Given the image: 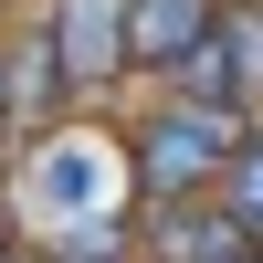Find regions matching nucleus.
Masks as SVG:
<instances>
[{
  "mask_svg": "<svg viewBox=\"0 0 263 263\" xmlns=\"http://www.w3.org/2000/svg\"><path fill=\"white\" fill-rule=\"evenodd\" d=\"M253 147V116H232V105H190V95H168L158 116L126 137V168H137V190H147V211L158 200H211L221 190V168Z\"/></svg>",
  "mask_w": 263,
  "mask_h": 263,
  "instance_id": "nucleus-1",
  "label": "nucleus"
},
{
  "mask_svg": "<svg viewBox=\"0 0 263 263\" xmlns=\"http://www.w3.org/2000/svg\"><path fill=\"white\" fill-rule=\"evenodd\" d=\"M168 84H179L190 105H232V116H253V105H263V0H221L211 42H200Z\"/></svg>",
  "mask_w": 263,
  "mask_h": 263,
  "instance_id": "nucleus-2",
  "label": "nucleus"
},
{
  "mask_svg": "<svg viewBox=\"0 0 263 263\" xmlns=\"http://www.w3.org/2000/svg\"><path fill=\"white\" fill-rule=\"evenodd\" d=\"M42 32H53V53H63V95H105V84L126 74V0H42Z\"/></svg>",
  "mask_w": 263,
  "mask_h": 263,
  "instance_id": "nucleus-3",
  "label": "nucleus"
},
{
  "mask_svg": "<svg viewBox=\"0 0 263 263\" xmlns=\"http://www.w3.org/2000/svg\"><path fill=\"white\" fill-rule=\"evenodd\" d=\"M263 242L232 221L221 200H158L137 221V263H253Z\"/></svg>",
  "mask_w": 263,
  "mask_h": 263,
  "instance_id": "nucleus-4",
  "label": "nucleus"
},
{
  "mask_svg": "<svg viewBox=\"0 0 263 263\" xmlns=\"http://www.w3.org/2000/svg\"><path fill=\"white\" fill-rule=\"evenodd\" d=\"M211 21H221V0H126V53H137L147 74H179L211 42Z\"/></svg>",
  "mask_w": 263,
  "mask_h": 263,
  "instance_id": "nucleus-5",
  "label": "nucleus"
},
{
  "mask_svg": "<svg viewBox=\"0 0 263 263\" xmlns=\"http://www.w3.org/2000/svg\"><path fill=\"white\" fill-rule=\"evenodd\" d=\"M0 74H11V137H32V126H53L63 105H74V95H63V53H53L42 21L0 42Z\"/></svg>",
  "mask_w": 263,
  "mask_h": 263,
  "instance_id": "nucleus-6",
  "label": "nucleus"
},
{
  "mask_svg": "<svg viewBox=\"0 0 263 263\" xmlns=\"http://www.w3.org/2000/svg\"><path fill=\"white\" fill-rule=\"evenodd\" d=\"M211 200H221V211H232V221H242V232H253V242H263V137H253V147H242V158H232V168H221V190H211Z\"/></svg>",
  "mask_w": 263,
  "mask_h": 263,
  "instance_id": "nucleus-7",
  "label": "nucleus"
},
{
  "mask_svg": "<svg viewBox=\"0 0 263 263\" xmlns=\"http://www.w3.org/2000/svg\"><path fill=\"white\" fill-rule=\"evenodd\" d=\"M0 147H11V74H0Z\"/></svg>",
  "mask_w": 263,
  "mask_h": 263,
  "instance_id": "nucleus-8",
  "label": "nucleus"
},
{
  "mask_svg": "<svg viewBox=\"0 0 263 263\" xmlns=\"http://www.w3.org/2000/svg\"><path fill=\"white\" fill-rule=\"evenodd\" d=\"M0 263H42V253H32V242H0Z\"/></svg>",
  "mask_w": 263,
  "mask_h": 263,
  "instance_id": "nucleus-9",
  "label": "nucleus"
},
{
  "mask_svg": "<svg viewBox=\"0 0 263 263\" xmlns=\"http://www.w3.org/2000/svg\"><path fill=\"white\" fill-rule=\"evenodd\" d=\"M0 242H11V200H0Z\"/></svg>",
  "mask_w": 263,
  "mask_h": 263,
  "instance_id": "nucleus-10",
  "label": "nucleus"
},
{
  "mask_svg": "<svg viewBox=\"0 0 263 263\" xmlns=\"http://www.w3.org/2000/svg\"><path fill=\"white\" fill-rule=\"evenodd\" d=\"M253 263H263V253H253Z\"/></svg>",
  "mask_w": 263,
  "mask_h": 263,
  "instance_id": "nucleus-11",
  "label": "nucleus"
}]
</instances>
